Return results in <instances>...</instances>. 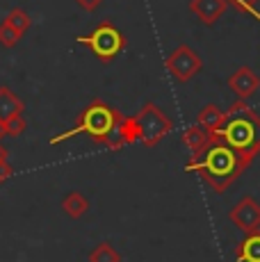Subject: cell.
Returning a JSON list of instances; mask_svg holds the SVG:
<instances>
[{"instance_id":"13","label":"cell","mask_w":260,"mask_h":262,"mask_svg":"<svg viewBox=\"0 0 260 262\" xmlns=\"http://www.w3.org/2000/svg\"><path fill=\"white\" fill-rule=\"evenodd\" d=\"M23 100L18 98L16 94L12 92V89L7 87H0V121H7L12 117H16V114H23Z\"/></svg>"},{"instance_id":"23","label":"cell","mask_w":260,"mask_h":262,"mask_svg":"<svg viewBox=\"0 0 260 262\" xmlns=\"http://www.w3.org/2000/svg\"><path fill=\"white\" fill-rule=\"evenodd\" d=\"M3 162H7V148L0 144V164H3Z\"/></svg>"},{"instance_id":"1","label":"cell","mask_w":260,"mask_h":262,"mask_svg":"<svg viewBox=\"0 0 260 262\" xmlns=\"http://www.w3.org/2000/svg\"><path fill=\"white\" fill-rule=\"evenodd\" d=\"M249 164L251 162L244 160L237 150H233L228 144L212 137V144L208 148H203L197 155H189L185 169L203 178L217 194H224L247 171Z\"/></svg>"},{"instance_id":"11","label":"cell","mask_w":260,"mask_h":262,"mask_svg":"<svg viewBox=\"0 0 260 262\" xmlns=\"http://www.w3.org/2000/svg\"><path fill=\"white\" fill-rule=\"evenodd\" d=\"M183 144L189 148V153L197 155L201 153L203 148H208L210 144H212V133H208L206 128H201V125H189L187 130L183 133Z\"/></svg>"},{"instance_id":"9","label":"cell","mask_w":260,"mask_h":262,"mask_svg":"<svg viewBox=\"0 0 260 262\" xmlns=\"http://www.w3.org/2000/svg\"><path fill=\"white\" fill-rule=\"evenodd\" d=\"M258 87H260V78L249 67H240L237 71L228 78V89H231L240 100L253 96L258 92Z\"/></svg>"},{"instance_id":"24","label":"cell","mask_w":260,"mask_h":262,"mask_svg":"<svg viewBox=\"0 0 260 262\" xmlns=\"http://www.w3.org/2000/svg\"><path fill=\"white\" fill-rule=\"evenodd\" d=\"M5 135H7V133H5V123H3V121H0V139H3Z\"/></svg>"},{"instance_id":"15","label":"cell","mask_w":260,"mask_h":262,"mask_svg":"<svg viewBox=\"0 0 260 262\" xmlns=\"http://www.w3.org/2000/svg\"><path fill=\"white\" fill-rule=\"evenodd\" d=\"M62 210H64V214H69L71 219H80V216L89 210V201H87V196L80 194V191H69L62 201Z\"/></svg>"},{"instance_id":"14","label":"cell","mask_w":260,"mask_h":262,"mask_svg":"<svg viewBox=\"0 0 260 262\" xmlns=\"http://www.w3.org/2000/svg\"><path fill=\"white\" fill-rule=\"evenodd\" d=\"M224 119H226V112H222V110L217 107V105H206V107L199 112L197 117V123L201 125V128H206L208 133H217L219 128H222Z\"/></svg>"},{"instance_id":"5","label":"cell","mask_w":260,"mask_h":262,"mask_svg":"<svg viewBox=\"0 0 260 262\" xmlns=\"http://www.w3.org/2000/svg\"><path fill=\"white\" fill-rule=\"evenodd\" d=\"M135 121H137V128H139V142L144 146H148V148L158 146L174 130V121L156 103L144 105L139 110V114L135 117Z\"/></svg>"},{"instance_id":"17","label":"cell","mask_w":260,"mask_h":262,"mask_svg":"<svg viewBox=\"0 0 260 262\" xmlns=\"http://www.w3.org/2000/svg\"><path fill=\"white\" fill-rule=\"evenodd\" d=\"M5 23L12 25L14 30H16L18 34H26L30 30V25H32V18H30V14L26 12V9L21 7H14L12 12L7 14V18H5Z\"/></svg>"},{"instance_id":"19","label":"cell","mask_w":260,"mask_h":262,"mask_svg":"<svg viewBox=\"0 0 260 262\" xmlns=\"http://www.w3.org/2000/svg\"><path fill=\"white\" fill-rule=\"evenodd\" d=\"M5 133L9 137H18V135L26 133V119H23V114H16V117L5 121Z\"/></svg>"},{"instance_id":"12","label":"cell","mask_w":260,"mask_h":262,"mask_svg":"<svg viewBox=\"0 0 260 262\" xmlns=\"http://www.w3.org/2000/svg\"><path fill=\"white\" fill-rule=\"evenodd\" d=\"M235 258H237V262H260V230L249 233L240 242L237 249H235Z\"/></svg>"},{"instance_id":"2","label":"cell","mask_w":260,"mask_h":262,"mask_svg":"<svg viewBox=\"0 0 260 262\" xmlns=\"http://www.w3.org/2000/svg\"><path fill=\"white\" fill-rule=\"evenodd\" d=\"M212 137L228 144L244 160L253 162V158L260 153V117L244 100H235L228 107L222 128Z\"/></svg>"},{"instance_id":"21","label":"cell","mask_w":260,"mask_h":262,"mask_svg":"<svg viewBox=\"0 0 260 262\" xmlns=\"http://www.w3.org/2000/svg\"><path fill=\"white\" fill-rule=\"evenodd\" d=\"M76 5H80L84 12H94V9H98L103 5V0H76Z\"/></svg>"},{"instance_id":"16","label":"cell","mask_w":260,"mask_h":262,"mask_svg":"<svg viewBox=\"0 0 260 262\" xmlns=\"http://www.w3.org/2000/svg\"><path fill=\"white\" fill-rule=\"evenodd\" d=\"M89 262H121V253L110 242H101L89 253Z\"/></svg>"},{"instance_id":"8","label":"cell","mask_w":260,"mask_h":262,"mask_svg":"<svg viewBox=\"0 0 260 262\" xmlns=\"http://www.w3.org/2000/svg\"><path fill=\"white\" fill-rule=\"evenodd\" d=\"M228 219L235 224V228L242 230L244 235L258 233L260 230V203L253 196H244L231 208Z\"/></svg>"},{"instance_id":"20","label":"cell","mask_w":260,"mask_h":262,"mask_svg":"<svg viewBox=\"0 0 260 262\" xmlns=\"http://www.w3.org/2000/svg\"><path fill=\"white\" fill-rule=\"evenodd\" d=\"M226 3H228V7H233L235 12H240V14H249V12L256 14L258 0H226Z\"/></svg>"},{"instance_id":"22","label":"cell","mask_w":260,"mask_h":262,"mask_svg":"<svg viewBox=\"0 0 260 262\" xmlns=\"http://www.w3.org/2000/svg\"><path fill=\"white\" fill-rule=\"evenodd\" d=\"M12 176H14V169L9 167L7 162L0 164V183H3V180H7V178H12Z\"/></svg>"},{"instance_id":"4","label":"cell","mask_w":260,"mask_h":262,"mask_svg":"<svg viewBox=\"0 0 260 262\" xmlns=\"http://www.w3.org/2000/svg\"><path fill=\"white\" fill-rule=\"evenodd\" d=\"M76 41L80 43V46H87L98 59H101V62H112V59L126 48V39H123V34L107 21L101 23L89 34H80V37H76Z\"/></svg>"},{"instance_id":"10","label":"cell","mask_w":260,"mask_h":262,"mask_svg":"<svg viewBox=\"0 0 260 262\" xmlns=\"http://www.w3.org/2000/svg\"><path fill=\"white\" fill-rule=\"evenodd\" d=\"M226 0H189V12L199 18L203 25H214L226 14Z\"/></svg>"},{"instance_id":"6","label":"cell","mask_w":260,"mask_h":262,"mask_svg":"<svg viewBox=\"0 0 260 262\" xmlns=\"http://www.w3.org/2000/svg\"><path fill=\"white\" fill-rule=\"evenodd\" d=\"M167 69L174 73L178 82H189L199 71H201V57L189 48L187 43H181L171 55L167 57Z\"/></svg>"},{"instance_id":"18","label":"cell","mask_w":260,"mask_h":262,"mask_svg":"<svg viewBox=\"0 0 260 262\" xmlns=\"http://www.w3.org/2000/svg\"><path fill=\"white\" fill-rule=\"evenodd\" d=\"M21 37L23 34H18L12 25H7L5 21L0 23V46L3 48H14L18 41H21Z\"/></svg>"},{"instance_id":"7","label":"cell","mask_w":260,"mask_h":262,"mask_svg":"<svg viewBox=\"0 0 260 262\" xmlns=\"http://www.w3.org/2000/svg\"><path fill=\"white\" fill-rule=\"evenodd\" d=\"M135 142H139L137 121H135V117H123V114L119 112V117L114 121L112 128H110V133L105 135L98 144L105 146L107 150H121Z\"/></svg>"},{"instance_id":"3","label":"cell","mask_w":260,"mask_h":262,"mask_svg":"<svg viewBox=\"0 0 260 262\" xmlns=\"http://www.w3.org/2000/svg\"><path fill=\"white\" fill-rule=\"evenodd\" d=\"M119 117V110H112L110 105H105L103 100H94L84 107V112L80 114V123L76 128H71L69 133L64 135H57V137L51 139V144H59L69 137H76V135H89L94 142H101L105 135L110 133V128L114 125V121Z\"/></svg>"}]
</instances>
